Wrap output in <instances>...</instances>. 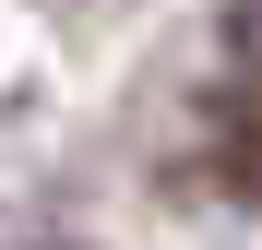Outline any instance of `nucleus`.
Segmentation results:
<instances>
[{
    "label": "nucleus",
    "instance_id": "obj_1",
    "mask_svg": "<svg viewBox=\"0 0 262 250\" xmlns=\"http://www.w3.org/2000/svg\"><path fill=\"white\" fill-rule=\"evenodd\" d=\"M227 179H238V191H262V96H238V107H227Z\"/></svg>",
    "mask_w": 262,
    "mask_h": 250
},
{
    "label": "nucleus",
    "instance_id": "obj_2",
    "mask_svg": "<svg viewBox=\"0 0 262 250\" xmlns=\"http://www.w3.org/2000/svg\"><path fill=\"white\" fill-rule=\"evenodd\" d=\"M36 250H60V238H36Z\"/></svg>",
    "mask_w": 262,
    "mask_h": 250
}]
</instances>
